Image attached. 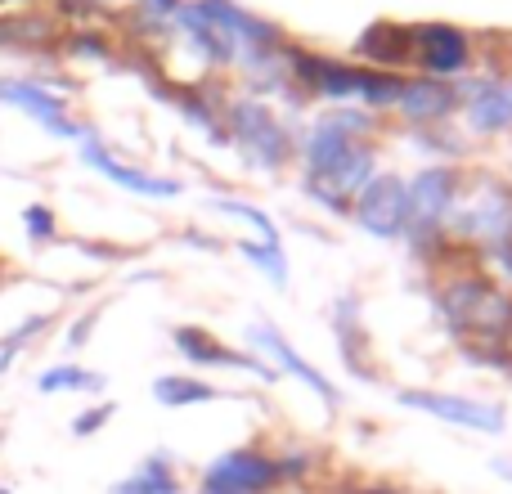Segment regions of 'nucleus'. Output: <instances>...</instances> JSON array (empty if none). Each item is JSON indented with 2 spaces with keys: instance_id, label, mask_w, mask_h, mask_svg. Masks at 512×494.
Returning <instances> with one entry per match:
<instances>
[{
  "instance_id": "f257e3e1",
  "label": "nucleus",
  "mask_w": 512,
  "mask_h": 494,
  "mask_svg": "<svg viewBox=\"0 0 512 494\" xmlns=\"http://www.w3.org/2000/svg\"><path fill=\"white\" fill-rule=\"evenodd\" d=\"M441 310L454 333L481 337V342H504L512 333V301L504 292L486 288L477 279H459L441 292Z\"/></svg>"
},
{
  "instance_id": "f03ea898",
  "label": "nucleus",
  "mask_w": 512,
  "mask_h": 494,
  "mask_svg": "<svg viewBox=\"0 0 512 494\" xmlns=\"http://www.w3.org/2000/svg\"><path fill=\"white\" fill-rule=\"evenodd\" d=\"M279 486V468L261 450H230L207 463L198 494H270Z\"/></svg>"
},
{
  "instance_id": "7ed1b4c3",
  "label": "nucleus",
  "mask_w": 512,
  "mask_h": 494,
  "mask_svg": "<svg viewBox=\"0 0 512 494\" xmlns=\"http://www.w3.org/2000/svg\"><path fill=\"white\" fill-rule=\"evenodd\" d=\"M400 405L409 409H423L432 418H445V423H459L472 427V432H490L499 436L508 423V414L499 405H486V400H472V396H445V391H400Z\"/></svg>"
},
{
  "instance_id": "20e7f679",
  "label": "nucleus",
  "mask_w": 512,
  "mask_h": 494,
  "mask_svg": "<svg viewBox=\"0 0 512 494\" xmlns=\"http://www.w3.org/2000/svg\"><path fill=\"white\" fill-rule=\"evenodd\" d=\"M364 131V117L355 113H333V117H319V126L310 131V176H328L337 171L346 158L355 153V135Z\"/></svg>"
},
{
  "instance_id": "39448f33",
  "label": "nucleus",
  "mask_w": 512,
  "mask_h": 494,
  "mask_svg": "<svg viewBox=\"0 0 512 494\" xmlns=\"http://www.w3.org/2000/svg\"><path fill=\"white\" fill-rule=\"evenodd\" d=\"M360 225L378 239L405 230V185L396 176H378L360 189Z\"/></svg>"
},
{
  "instance_id": "423d86ee",
  "label": "nucleus",
  "mask_w": 512,
  "mask_h": 494,
  "mask_svg": "<svg viewBox=\"0 0 512 494\" xmlns=\"http://www.w3.org/2000/svg\"><path fill=\"white\" fill-rule=\"evenodd\" d=\"M234 135H239L243 149H248L256 162H270V167L283 162V153H288V140H283L279 122H274L261 104H252V99L234 104Z\"/></svg>"
},
{
  "instance_id": "0eeeda50",
  "label": "nucleus",
  "mask_w": 512,
  "mask_h": 494,
  "mask_svg": "<svg viewBox=\"0 0 512 494\" xmlns=\"http://www.w3.org/2000/svg\"><path fill=\"white\" fill-rule=\"evenodd\" d=\"M450 189H454L450 171H423V176L405 189V225L409 230H418V234L432 230V225L445 216V207H450Z\"/></svg>"
},
{
  "instance_id": "6e6552de",
  "label": "nucleus",
  "mask_w": 512,
  "mask_h": 494,
  "mask_svg": "<svg viewBox=\"0 0 512 494\" xmlns=\"http://www.w3.org/2000/svg\"><path fill=\"white\" fill-rule=\"evenodd\" d=\"M252 342H256V346H265V351H270L274 360H279L283 369L292 373V378H301V382H306V387L315 391V396L324 400V405H337V400H342V396H337V387L324 378V373L315 369V364H310V360H301V355L292 351V346L283 342L279 333H274V324H265V319H261V324H252Z\"/></svg>"
},
{
  "instance_id": "1a4fd4ad",
  "label": "nucleus",
  "mask_w": 512,
  "mask_h": 494,
  "mask_svg": "<svg viewBox=\"0 0 512 494\" xmlns=\"http://www.w3.org/2000/svg\"><path fill=\"white\" fill-rule=\"evenodd\" d=\"M176 351L189 355V364H234V369H248V373H261L265 382H274V369L252 355H239L230 346H221L216 337H207L203 328H176Z\"/></svg>"
},
{
  "instance_id": "9d476101",
  "label": "nucleus",
  "mask_w": 512,
  "mask_h": 494,
  "mask_svg": "<svg viewBox=\"0 0 512 494\" xmlns=\"http://www.w3.org/2000/svg\"><path fill=\"white\" fill-rule=\"evenodd\" d=\"M0 99H14V104H23L27 113H36V117H41V126H50V131H59V135H81L77 126L63 117L59 99H54L45 86H32V81H0Z\"/></svg>"
},
{
  "instance_id": "9b49d317",
  "label": "nucleus",
  "mask_w": 512,
  "mask_h": 494,
  "mask_svg": "<svg viewBox=\"0 0 512 494\" xmlns=\"http://www.w3.org/2000/svg\"><path fill=\"white\" fill-rule=\"evenodd\" d=\"M418 41H423V63L432 72H459L463 63H468V41H463V32H454V27H418Z\"/></svg>"
},
{
  "instance_id": "f8f14e48",
  "label": "nucleus",
  "mask_w": 512,
  "mask_h": 494,
  "mask_svg": "<svg viewBox=\"0 0 512 494\" xmlns=\"http://www.w3.org/2000/svg\"><path fill=\"white\" fill-rule=\"evenodd\" d=\"M369 176H373V158L364 149H355L337 171H328V176H310V185H315V194L324 198V203H342L346 194H360V189L369 185Z\"/></svg>"
},
{
  "instance_id": "ddd939ff",
  "label": "nucleus",
  "mask_w": 512,
  "mask_h": 494,
  "mask_svg": "<svg viewBox=\"0 0 512 494\" xmlns=\"http://www.w3.org/2000/svg\"><path fill=\"white\" fill-rule=\"evenodd\" d=\"M81 153H86V162L90 167H99L104 176H113L117 185H126V189H135V194H158V198H171V194H180V185L176 180H158V176H140V171H131V167H122V162H113L104 149H99L95 140H86L81 144Z\"/></svg>"
},
{
  "instance_id": "4468645a",
  "label": "nucleus",
  "mask_w": 512,
  "mask_h": 494,
  "mask_svg": "<svg viewBox=\"0 0 512 494\" xmlns=\"http://www.w3.org/2000/svg\"><path fill=\"white\" fill-rule=\"evenodd\" d=\"M153 396H158V405H167V409H185V405H212V400H221V391H216L212 382L167 373V378L153 382Z\"/></svg>"
},
{
  "instance_id": "2eb2a0df",
  "label": "nucleus",
  "mask_w": 512,
  "mask_h": 494,
  "mask_svg": "<svg viewBox=\"0 0 512 494\" xmlns=\"http://www.w3.org/2000/svg\"><path fill=\"white\" fill-rule=\"evenodd\" d=\"M108 494H180V481H176V472L167 468V459L158 454V459L140 463L126 481H117Z\"/></svg>"
},
{
  "instance_id": "dca6fc26",
  "label": "nucleus",
  "mask_w": 512,
  "mask_h": 494,
  "mask_svg": "<svg viewBox=\"0 0 512 494\" xmlns=\"http://www.w3.org/2000/svg\"><path fill=\"white\" fill-rule=\"evenodd\" d=\"M450 104H454V90L441 86V81H414V86H405V95H400V108H405V117H414V122L441 117Z\"/></svg>"
},
{
  "instance_id": "f3484780",
  "label": "nucleus",
  "mask_w": 512,
  "mask_h": 494,
  "mask_svg": "<svg viewBox=\"0 0 512 494\" xmlns=\"http://www.w3.org/2000/svg\"><path fill=\"white\" fill-rule=\"evenodd\" d=\"M472 126L477 131H504L512 126V90L504 86H486L477 99H472Z\"/></svg>"
},
{
  "instance_id": "a211bd4d",
  "label": "nucleus",
  "mask_w": 512,
  "mask_h": 494,
  "mask_svg": "<svg viewBox=\"0 0 512 494\" xmlns=\"http://www.w3.org/2000/svg\"><path fill=\"white\" fill-rule=\"evenodd\" d=\"M360 50L369 54V59L396 63V59H405V54H409V32H400V27H391V23H378L373 32H364Z\"/></svg>"
},
{
  "instance_id": "6ab92c4d",
  "label": "nucleus",
  "mask_w": 512,
  "mask_h": 494,
  "mask_svg": "<svg viewBox=\"0 0 512 494\" xmlns=\"http://www.w3.org/2000/svg\"><path fill=\"white\" fill-rule=\"evenodd\" d=\"M36 387H41L45 396H54V391H99V387H104V378H99V373H86V369L63 364V369L41 373V378H36Z\"/></svg>"
},
{
  "instance_id": "aec40b11",
  "label": "nucleus",
  "mask_w": 512,
  "mask_h": 494,
  "mask_svg": "<svg viewBox=\"0 0 512 494\" xmlns=\"http://www.w3.org/2000/svg\"><path fill=\"white\" fill-rule=\"evenodd\" d=\"M243 256H248V261H256V265H261V270L270 274L274 283H283V279H288V270H283V256L274 252V247H256V243H243Z\"/></svg>"
},
{
  "instance_id": "412c9836",
  "label": "nucleus",
  "mask_w": 512,
  "mask_h": 494,
  "mask_svg": "<svg viewBox=\"0 0 512 494\" xmlns=\"http://www.w3.org/2000/svg\"><path fill=\"white\" fill-rule=\"evenodd\" d=\"M364 95H369L373 104H400V95H405V81H396V77H369V81H364Z\"/></svg>"
},
{
  "instance_id": "4be33fe9",
  "label": "nucleus",
  "mask_w": 512,
  "mask_h": 494,
  "mask_svg": "<svg viewBox=\"0 0 512 494\" xmlns=\"http://www.w3.org/2000/svg\"><path fill=\"white\" fill-rule=\"evenodd\" d=\"M108 418H113V405H99V409H90V414L72 418V432H77V436H95L99 427L108 423Z\"/></svg>"
},
{
  "instance_id": "5701e85b",
  "label": "nucleus",
  "mask_w": 512,
  "mask_h": 494,
  "mask_svg": "<svg viewBox=\"0 0 512 494\" xmlns=\"http://www.w3.org/2000/svg\"><path fill=\"white\" fill-rule=\"evenodd\" d=\"M216 207H225V212H234V216H248V221L261 230V239L265 247H274V230H270V216H261L256 207H243V203H216Z\"/></svg>"
},
{
  "instance_id": "b1692460",
  "label": "nucleus",
  "mask_w": 512,
  "mask_h": 494,
  "mask_svg": "<svg viewBox=\"0 0 512 494\" xmlns=\"http://www.w3.org/2000/svg\"><path fill=\"white\" fill-rule=\"evenodd\" d=\"M27 225H32V234H36V239H45V234L54 230V216L45 212V207H27Z\"/></svg>"
},
{
  "instance_id": "393cba45",
  "label": "nucleus",
  "mask_w": 512,
  "mask_h": 494,
  "mask_svg": "<svg viewBox=\"0 0 512 494\" xmlns=\"http://www.w3.org/2000/svg\"><path fill=\"white\" fill-rule=\"evenodd\" d=\"M90 324H95V319H81V324L72 328V337H68V342H72V346H81V342H86V337H90Z\"/></svg>"
},
{
  "instance_id": "a878e982",
  "label": "nucleus",
  "mask_w": 512,
  "mask_h": 494,
  "mask_svg": "<svg viewBox=\"0 0 512 494\" xmlns=\"http://www.w3.org/2000/svg\"><path fill=\"white\" fill-rule=\"evenodd\" d=\"M346 494H405V490H391V486H360V490H346Z\"/></svg>"
},
{
  "instance_id": "bb28decb",
  "label": "nucleus",
  "mask_w": 512,
  "mask_h": 494,
  "mask_svg": "<svg viewBox=\"0 0 512 494\" xmlns=\"http://www.w3.org/2000/svg\"><path fill=\"white\" fill-rule=\"evenodd\" d=\"M495 472H499V477H508V481H512V463H508V459H499V463H495Z\"/></svg>"
},
{
  "instance_id": "cd10ccee",
  "label": "nucleus",
  "mask_w": 512,
  "mask_h": 494,
  "mask_svg": "<svg viewBox=\"0 0 512 494\" xmlns=\"http://www.w3.org/2000/svg\"><path fill=\"white\" fill-rule=\"evenodd\" d=\"M0 494H9V486H0Z\"/></svg>"
},
{
  "instance_id": "c85d7f7f",
  "label": "nucleus",
  "mask_w": 512,
  "mask_h": 494,
  "mask_svg": "<svg viewBox=\"0 0 512 494\" xmlns=\"http://www.w3.org/2000/svg\"><path fill=\"white\" fill-rule=\"evenodd\" d=\"M158 5H171V0H158Z\"/></svg>"
}]
</instances>
